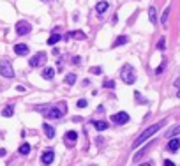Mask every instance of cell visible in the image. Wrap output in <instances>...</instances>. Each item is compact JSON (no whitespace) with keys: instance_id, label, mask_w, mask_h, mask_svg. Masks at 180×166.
<instances>
[{"instance_id":"1","label":"cell","mask_w":180,"mask_h":166,"mask_svg":"<svg viewBox=\"0 0 180 166\" xmlns=\"http://www.w3.org/2000/svg\"><path fill=\"white\" fill-rule=\"evenodd\" d=\"M164 122H166V120H161V122H157V124L150 125L148 129H145V131H143V133H141V134H140V138H138V140H136V141L132 143V147L136 148V147H140L141 143H145V141L148 140L150 136H154V134H155V133H157V131H159V129H161V127L164 125Z\"/></svg>"},{"instance_id":"2","label":"cell","mask_w":180,"mask_h":166,"mask_svg":"<svg viewBox=\"0 0 180 166\" xmlns=\"http://www.w3.org/2000/svg\"><path fill=\"white\" fill-rule=\"evenodd\" d=\"M120 76H122V80L127 83V85H132V83L136 81V73H134V67L131 64H125L120 69Z\"/></svg>"},{"instance_id":"3","label":"cell","mask_w":180,"mask_h":166,"mask_svg":"<svg viewBox=\"0 0 180 166\" xmlns=\"http://www.w3.org/2000/svg\"><path fill=\"white\" fill-rule=\"evenodd\" d=\"M0 74H2L4 78H12V76H14V69H12V65H11L7 60H2V62H0Z\"/></svg>"},{"instance_id":"4","label":"cell","mask_w":180,"mask_h":166,"mask_svg":"<svg viewBox=\"0 0 180 166\" xmlns=\"http://www.w3.org/2000/svg\"><path fill=\"white\" fill-rule=\"evenodd\" d=\"M30 30H32V27H30L28 21H18L16 23V32H18V35H27V34H30Z\"/></svg>"},{"instance_id":"5","label":"cell","mask_w":180,"mask_h":166,"mask_svg":"<svg viewBox=\"0 0 180 166\" xmlns=\"http://www.w3.org/2000/svg\"><path fill=\"white\" fill-rule=\"evenodd\" d=\"M111 122H117V124H127L129 122V115L125 111H118V113L111 115Z\"/></svg>"},{"instance_id":"6","label":"cell","mask_w":180,"mask_h":166,"mask_svg":"<svg viewBox=\"0 0 180 166\" xmlns=\"http://www.w3.org/2000/svg\"><path fill=\"white\" fill-rule=\"evenodd\" d=\"M44 60H46V53L39 51L37 55H34V57L30 58L28 65H32V67H37V65H41V64H44Z\"/></svg>"},{"instance_id":"7","label":"cell","mask_w":180,"mask_h":166,"mask_svg":"<svg viewBox=\"0 0 180 166\" xmlns=\"http://www.w3.org/2000/svg\"><path fill=\"white\" fill-rule=\"evenodd\" d=\"M76 140H78V133H76V131H67V133H65V138H64V143L67 147H74Z\"/></svg>"},{"instance_id":"8","label":"cell","mask_w":180,"mask_h":166,"mask_svg":"<svg viewBox=\"0 0 180 166\" xmlns=\"http://www.w3.org/2000/svg\"><path fill=\"white\" fill-rule=\"evenodd\" d=\"M53 157H55V154H53V150H51V148H46V150H44V154H42V156H41V161H42V164H51V163H53Z\"/></svg>"},{"instance_id":"9","label":"cell","mask_w":180,"mask_h":166,"mask_svg":"<svg viewBox=\"0 0 180 166\" xmlns=\"http://www.w3.org/2000/svg\"><path fill=\"white\" fill-rule=\"evenodd\" d=\"M46 117L48 118H60V117H64V110H60V108H50L46 111Z\"/></svg>"},{"instance_id":"10","label":"cell","mask_w":180,"mask_h":166,"mask_svg":"<svg viewBox=\"0 0 180 166\" xmlns=\"http://www.w3.org/2000/svg\"><path fill=\"white\" fill-rule=\"evenodd\" d=\"M14 51H16V55H20V57H23V55H28V46L27 44H16L14 46Z\"/></svg>"},{"instance_id":"11","label":"cell","mask_w":180,"mask_h":166,"mask_svg":"<svg viewBox=\"0 0 180 166\" xmlns=\"http://www.w3.org/2000/svg\"><path fill=\"white\" fill-rule=\"evenodd\" d=\"M69 37H74V39H78V41H83L87 35H85V32H81V30H74V32H69V34L65 35V39H69Z\"/></svg>"},{"instance_id":"12","label":"cell","mask_w":180,"mask_h":166,"mask_svg":"<svg viewBox=\"0 0 180 166\" xmlns=\"http://www.w3.org/2000/svg\"><path fill=\"white\" fill-rule=\"evenodd\" d=\"M178 145H180V140L178 138H173V140H170V143H168V150H170V152H177V150H178Z\"/></svg>"},{"instance_id":"13","label":"cell","mask_w":180,"mask_h":166,"mask_svg":"<svg viewBox=\"0 0 180 166\" xmlns=\"http://www.w3.org/2000/svg\"><path fill=\"white\" fill-rule=\"evenodd\" d=\"M53 76H55V69H53V67L42 69V78H44V80H53Z\"/></svg>"},{"instance_id":"14","label":"cell","mask_w":180,"mask_h":166,"mask_svg":"<svg viewBox=\"0 0 180 166\" xmlns=\"http://www.w3.org/2000/svg\"><path fill=\"white\" fill-rule=\"evenodd\" d=\"M94 127H95L97 131H104V129H108V127H110V124H108V122H104V120H95V122H94Z\"/></svg>"},{"instance_id":"15","label":"cell","mask_w":180,"mask_h":166,"mask_svg":"<svg viewBox=\"0 0 180 166\" xmlns=\"http://www.w3.org/2000/svg\"><path fill=\"white\" fill-rule=\"evenodd\" d=\"M42 131L46 133V138H53L55 136V129L50 124H42Z\"/></svg>"},{"instance_id":"16","label":"cell","mask_w":180,"mask_h":166,"mask_svg":"<svg viewBox=\"0 0 180 166\" xmlns=\"http://www.w3.org/2000/svg\"><path fill=\"white\" fill-rule=\"evenodd\" d=\"M58 41H60V35L57 34V32H53V34H51L50 37H48V41H46V42H48L50 46H53V44H57Z\"/></svg>"},{"instance_id":"17","label":"cell","mask_w":180,"mask_h":166,"mask_svg":"<svg viewBox=\"0 0 180 166\" xmlns=\"http://www.w3.org/2000/svg\"><path fill=\"white\" fill-rule=\"evenodd\" d=\"M106 9H108V2H104V0H102V2H99V4L95 5V11H97L99 14H102V12H106Z\"/></svg>"},{"instance_id":"18","label":"cell","mask_w":180,"mask_h":166,"mask_svg":"<svg viewBox=\"0 0 180 166\" xmlns=\"http://www.w3.org/2000/svg\"><path fill=\"white\" fill-rule=\"evenodd\" d=\"M148 20H150V23H155V21H157V12H155V7H148Z\"/></svg>"},{"instance_id":"19","label":"cell","mask_w":180,"mask_h":166,"mask_svg":"<svg viewBox=\"0 0 180 166\" xmlns=\"http://www.w3.org/2000/svg\"><path fill=\"white\" fill-rule=\"evenodd\" d=\"M18 152H20L21 156H27V154L30 152V145H28V143H23V145H20Z\"/></svg>"},{"instance_id":"20","label":"cell","mask_w":180,"mask_h":166,"mask_svg":"<svg viewBox=\"0 0 180 166\" xmlns=\"http://www.w3.org/2000/svg\"><path fill=\"white\" fill-rule=\"evenodd\" d=\"M125 42H127V37H125V35H118L117 41L113 42V48H117V46H120V44H125Z\"/></svg>"},{"instance_id":"21","label":"cell","mask_w":180,"mask_h":166,"mask_svg":"<svg viewBox=\"0 0 180 166\" xmlns=\"http://www.w3.org/2000/svg\"><path fill=\"white\" fill-rule=\"evenodd\" d=\"M74 81H76V74L69 73L65 76V83H67V85H74Z\"/></svg>"},{"instance_id":"22","label":"cell","mask_w":180,"mask_h":166,"mask_svg":"<svg viewBox=\"0 0 180 166\" xmlns=\"http://www.w3.org/2000/svg\"><path fill=\"white\" fill-rule=\"evenodd\" d=\"M2 115H4V117H12V115H14V108H12V106H7V108L2 111Z\"/></svg>"},{"instance_id":"23","label":"cell","mask_w":180,"mask_h":166,"mask_svg":"<svg viewBox=\"0 0 180 166\" xmlns=\"http://www.w3.org/2000/svg\"><path fill=\"white\" fill-rule=\"evenodd\" d=\"M134 99H136L138 103H141V104H145V103H147V99H145V97L141 95V92H134Z\"/></svg>"},{"instance_id":"24","label":"cell","mask_w":180,"mask_h":166,"mask_svg":"<svg viewBox=\"0 0 180 166\" xmlns=\"http://www.w3.org/2000/svg\"><path fill=\"white\" fill-rule=\"evenodd\" d=\"M168 16H170V7H168V9L162 12V18H161V23H162V25H166V21H168Z\"/></svg>"},{"instance_id":"25","label":"cell","mask_w":180,"mask_h":166,"mask_svg":"<svg viewBox=\"0 0 180 166\" xmlns=\"http://www.w3.org/2000/svg\"><path fill=\"white\" fill-rule=\"evenodd\" d=\"M102 87H104V88H115V81H111V80H106V81L102 83Z\"/></svg>"},{"instance_id":"26","label":"cell","mask_w":180,"mask_h":166,"mask_svg":"<svg viewBox=\"0 0 180 166\" xmlns=\"http://www.w3.org/2000/svg\"><path fill=\"white\" fill-rule=\"evenodd\" d=\"M90 73H92V74H101V73H102V69H101V67H92V69H90Z\"/></svg>"},{"instance_id":"27","label":"cell","mask_w":180,"mask_h":166,"mask_svg":"<svg viewBox=\"0 0 180 166\" xmlns=\"http://www.w3.org/2000/svg\"><path fill=\"white\" fill-rule=\"evenodd\" d=\"M87 106V99H80L78 101V108H85Z\"/></svg>"},{"instance_id":"28","label":"cell","mask_w":180,"mask_h":166,"mask_svg":"<svg viewBox=\"0 0 180 166\" xmlns=\"http://www.w3.org/2000/svg\"><path fill=\"white\" fill-rule=\"evenodd\" d=\"M164 44H166V41H164V39H159V42H157V48H159V50H162V48H164Z\"/></svg>"},{"instance_id":"29","label":"cell","mask_w":180,"mask_h":166,"mask_svg":"<svg viewBox=\"0 0 180 166\" xmlns=\"http://www.w3.org/2000/svg\"><path fill=\"white\" fill-rule=\"evenodd\" d=\"M164 65H166V62H162V64H161L159 67H157V71H155V73H157V74H161V73H162V69H164Z\"/></svg>"},{"instance_id":"30","label":"cell","mask_w":180,"mask_h":166,"mask_svg":"<svg viewBox=\"0 0 180 166\" xmlns=\"http://www.w3.org/2000/svg\"><path fill=\"white\" fill-rule=\"evenodd\" d=\"M80 62H81V57H74V58H72V64H74V65H78Z\"/></svg>"},{"instance_id":"31","label":"cell","mask_w":180,"mask_h":166,"mask_svg":"<svg viewBox=\"0 0 180 166\" xmlns=\"http://www.w3.org/2000/svg\"><path fill=\"white\" fill-rule=\"evenodd\" d=\"M164 166H175V163L173 161H164Z\"/></svg>"},{"instance_id":"32","label":"cell","mask_w":180,"mask_h":166,"mask_svg":"<svg viewBox=\"0 0 180 166\" xmlns=\"http://www.w3.org/2000/svg\"><path fill=\"white\" fill-rule=\"evenodd\" d=\"M5 156V148H0V157H4Z\"/></svg>"},{"instance_id":"33","label":"cell","mask_w":180,"mask_h":166,"mask_svg":"<svg viewBox=\"0 0 180 166\" xmlns=\"http://www.w3.org/2000/svg\"><path fill=\"white\" fill-rule=\"evenodd\" d=\"M140 166H152V163H145V164H140Z\"/></svg>"},{"instance_id":"34","label":"cell","mask_w":180,"mask_h":166,"mask_svg":"<svg viewBox=\"0 0 180 166\" xmlns=\"http://www.w3.org/2000/svg\"><path fill=\"white\" fill-rule=\"evenodd\" d=\"M44 2H46V0H44Z\"/></svg>"}]
</instances>
